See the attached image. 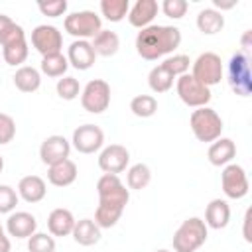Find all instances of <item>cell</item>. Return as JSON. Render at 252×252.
I'll list each match as a JSON object with an SVG mask.
<instances>
[{
  "mask_svg": "<svg viewBox=\"0 0 252 252\" xmlns=\"http://www.w3.org/2000/svg\"><path fill=\"white\" fill-rule=\"evenodd\" d=\"M213 4H215V10H219V12H222V10H230V8L236 6V2H220V0H215Z\"/></svg>",
  "mask_w": 252,
  "mask_h": 252,
  "instance_id": "42",
  "label": "cell"
},
{
  "mask_svg": "<svg viewBox=\"0 0 252 252\" xmlns=\"http://www.w3.org/2000/svg\"><path fill=\"white\" fill-rule=\"evenodd\" d=\"M0 236H4V228H2V224H0Z\"/></svg>",
  "mask_w": 252,
  "mask_h": 252,
  "instance_id": "47",
  "label": "cell"
},
{
  "mask_svg": "<svg viewBox=\"0 0 252 252\" xmlns=\"http://www.w3.org/2000/svg\"><path fill=\"white\" fill-rule=\"evenodd\" d=\"M159 8H161V12H163L167 18H171V20H181V18L187 14L189 4H187L185 0H163Z\"/></svg>",
  "mask_w": 252,
  "mask_h": 252,
  "instance_id": "37",
  "label": "cell"
},
{
  "mask_svg": "<svg viewBox=\"0 0 252 252\" xmlns=\"http://www.w3.org/2000/svg\"><path fill=\"white\" fill-rule=\"evenodd\" d=\"M75 222L77 220L69 209H53L47 217V228L51 236H69Z\"/></svg>",
  "mask_w": 252,
  "mask_h": 252,
  "instance_id": "23",
  "label": "cell"
},
{
  "mask_svg": "<svg viewBox=\"0 0 252 252\" xmlns=\"http://www.w3.org/2000/svg\"><path fill=\"white\" fill-rule=\"evenodd\" d=\"M173 75L159 63V65H156L152 71H150V75H148V85H150V89L154 91V93H167L171 87H173Z\"/></svg>",
  "mask_w": 252,
  "mask_h": 252,
  "instance_id": "29",
  "label": "cell"
},
{
  "mask_svg": "<svg viewBox=\"0 0 252 252\" xmlns=\"http://www.w3.org/2000/svg\"><path fill=\"white\" fill-rule=\"evenodd\" d=\"M248 222H250V209H248L246 215H244V240H246V242L252 240V238H250V232H248Z\"/></svg>",
  "mask_w": 252,
  "mask_h": 252,
  "instance_id": "43",
  "label": "cell"
},
{
  "mask_svg": "<svg viewBox=\"0 0 252 252\" xmlns=\"http://www.w3.org/2000/svg\"><path fill=\"white\" fill-rule=\"evenodd\" d=\"M207 236H209V228L205 220L199 217H189L173 232L171 244L175 252H197L207 242Z\"/></svg>",
  "mask_w": 252,
  "mask_h": 252,
  "instance_id": "3",
  "label": "cell"
},
{
  "mask_svg": "<svg viewBox=\"0 0 252 252\" xmlns=\"http://www.w3.org/2000/svg\"><path fill=\"white\" fill-rule=\"evenodd\" d=\"M226 79L230 89L240 94L248 96L252 93V73H250V57L242 51H236L226 65Z\"/></svg>",
  "mask_w": 252,
  "mask_h": 252,
  "instance_id": "5",
  "label": "cell"
},
{
  "mask_svg": "<svg viewBox=\"0 0 252 252\" xmlns=\"http://www.w3.org/2000/svg\"><path fill=\"white\" fill-rule=\"evenodd\" d=\"M220 185H222V193L228 199H242L248 195V189H250L248 175H246L244 167L238 163H228L222 167Z\"/></svg>",
  "mask_w": 252,
  "mask_h": 252,
  "instance_id": "10",
  "label": "cell"
},
{
  "mask_svg": "<svg viewBox=\"0 0 252 252\" xmlns=\"http://www.w3.org/2000/svg\"><path fill=\"white\" fill-rule=\"evenodd\" d=\"M10 248H12V244H10V238L4 234V236H0V252H10Z\"/></svg>",
  "mask_w": 252,
  "mask_h": 252,
  "instance_id": "44",
  "label": "cell"
},
{
  "mask_svg": "<svg viewBox=\"0 0 252 252\" xmlns=\"http://www.w3.org/2000/svg\"><path fill=\"white\" fill-rule=\"evenodd\" d=\"M0 55H2V51H0Z\"/></svg>",
  "mask_w": 252,
  "mask_h": 252,
  "instance_id": "48",
  "label": "cell"
},
{
  "mask_svg": "<svg viewBox=\"0 0 252 252\" xmlns=\"http://www.w3.org/2000/svg\"><path fill=\"white\" fill-rule=\"evenodd\" d=\"M77 163L73 159H63L47 167V181L55 187H67L77 179Z\"/></svg>",
  "mask_w": 252,
  "mask_h": 252,
  "instance_id": "20",
  "label": "cell"
},
{
  "mask_svg": "<svg viewBox=\"0 0 252 252\" xmlns=\"http://www.w3.org/2000/svg\"><path fill=\"white\" fill-rule=\"evenodd\" d=\"M69 154H71V142L59 134L47 136L39 146V158L47 167L63 159H69Z\"/></svg>",
  "mask_w": 252,
  "mask_h": 252,
  "instance_id": "14",
  "label": "cell"
},
{
  "mask_svg": "<svg viewBox=\"0 0 252 252\" xmlns=\"http://www.w3.org/2000/svg\"><path fill=\"white\" fill-rule=\"evenodd\" d=\"M63 28L75 39L89 41V37H94L102 30V20L93 10H79V12H71L69 16H65Z\"/></svg>",
  "mask_w": 252,
  "mask_h": 252,
  "instance_id": "6",
  "label": "cell"
},
{
  "mask_svg": "<svg viewBox=\"0 0 252 252\" xmlns=\"http://www.w3.org/2000/svg\"><path fill=\"white\" fill-rule=\"evenodd\" d=\"M16 136V122L10 114L0 112V146L10 144Z\"/></svg>",
  "mask_w": 252,
  "mask_h": 252,
  "instance_id": "38",
  "label": "cell"
},
{
  "mask_svg": "<svg viewBox=\"0 0 252 252\" xmlns=\"http://www.w3.org/2000/svg\"><path fill=\"white\" fill-rule=\"evenodd\" d=\"M181 43V30L175 26L152 24L138 32L136 51L146 61H156L163 55L173 53Z\"/></svg>",
  "mask_w": 252,
  "mask_h": 252,
  "instance_id": "2",
  "label": "cell"
},
{
  "mask_svg": "<svg viewBox=\"0 0 252 252\" xmlns=\"http://www.w3.org/2000/svg\"><path fill=\"white\" fill-rule=\"evenodd\" d=\"M189 126L199 142H215L222 134V118L211 106H201L191 112Z\"/></svg>",
  "mask_w": 252,
  "mask_h": 252,
  "instance_id": "4",
  "label": "cell"
},
{
  "mask_svg": "<svg viewBox=\"0 0 252 252\" xmlns=\"http://www.w3.org/2000/svg\"><path fill=\"white\" fill-rule=\"evenodd\" d=\"M191 67H193V77L201 83V85H205V87H213V85H219L220 81H222V77H224V65H222V59L217 55V53H213V51H205V53H201L193 63H191Z\"/></svg>",
  "mask_w": 252,
  "mask_h": 252,
  "instance_id": "8",
  "label": "cell"
},
{
  "mask_svg": "<svg viewBox=\"0 0 252 252\" xmlns=\"http://www.w3.org/2000/svg\"><path fill=\"white\" fill-rule=\"evenodd\" d=\"M41 73L47 75V77H65L67 69H69V61L63 53H53V55H45L41 57V65H39Z\"/></svg>",
  "mask_w": 252,
  "mask_h": 252,
  "instance_id": "28",
  "label": "cell"
},
{
  "mask_svg": "<svg viewBox=\"0 0 252 252\" xmlns=\"http://www.w3.org/2000/svg\"><path fill=\"white\" fill-rule=\"evenodd\" d=\"M130 2L128 0H100V14L108 22H122L128 16Z\"/></svg>",
  "mask_w": 252,
  "mask_h": 252,
  "instance_id": "31",
  "label": "cell"
},
{
  "mask_svg": "<svg viewBox=\"0 0 252 252\" xmlns=\"http://www.w3.org/2000/svg\"><path fill=\"white\" fill-rule=\"evenodd\" d=\"M12 79H14L16 89L22 91V93H35V91L39 89V85H41V75H39V71H37L35 67H32V65H22V67H18Z\"/></svg>",
  "mask_w": 252,
  "mask_h": 252,
  "instance_id": "25",
  "label": "cell"
},
{
  "mask_svg": "<svg viewBox=\"0 0 252 252\" xmlns=\"http://www.w3.org/2000/svg\"><path fill=\"white\" fill-rule=\"evenodd\" d=\"M175 91H177V96L181 98L183 104L191 106V108H201V106H207L213 98V93L209 87L201 85L193 75L185 73L181 77H177L175 81Z\"/></svg>",
  "mask_w": 252,
  "mask_h": 252,
  "instance_id": "7",
  "label": "cell"
},
{
  "mask_svg": "<svg viewBox=\"0 0 252 252\" xmlns=\"http://www.w3.org/2000/svg\"><path fill=\"white\" fill-rule=\"evenodd\" d=\"M130 110L138 118H150L158 112V100L152 94H138L130 100Z\"/></svg>",
  "mask_w": 252,
  "mask_h": 252,
  "instance_id": "32",
  "label": "cell"
},
{
  "mask_svg": "<svg viewBox=\"0 0 252 252\" xmlns=\"http://www.w3.org/2000/svg\"><path fill=\"white\" fill-rule=\"evenodd\" d=\"M67 61L71 67L79 69V71H87L94 65L96 61V53L91 45V41L87 39H75L69 47H67Z\"/></svg>",
  "mask_w": 252,
  "mask_h": 252,
  "instance_id": "15",
  "label": "cell"
},
{
  "mask_svg": "<svg viewBox=\"0 0 252 252\" xmlns=\"http://www.w3.org/2000/svg\"><path fill=\"white\" fill-rule=\"evenodd\" d=\"M28 53H30V47H28V39H26V32L18 33L16 37H12L10 41H6L2 45V59L16 67V65H22L26 59H28Z\"/></svg>",
  "mask_w": 252,
  "mask_h": 252,
  "instance_id": "19",
  "label": "cell"
},
{
  "mask_svg": "<svg viewBox=\"0 0 252 252\" xmlns=\"http://www.w3.org/2000/svg\"><path fill=\"white\" fill-rule=\"evenodd\" d=\"M71 236L81 246H93L100 240L102 234H100V226L93 219H81V220L75 222Z\"/></svg>",
  "mask_w": 252,
  "mask_h": 252,
  "instance_id": "24",
  "label": "cell"
},
{
  "mask_svg": "<svg viewBox=\"0 0 252 252\" xmlns=\"http://www.w3.org/2000/svg\"><path fill=\"white\" fill-rule=\"evenodd\" d=\"M81 104L91 114H100L110 104V85L102 79H93L81 91Z\"/></svg>",
  "mask_w": 252,
  "mask_h": 252,
  "instance_id": "9",
  "label": "cell"
},
{
  "mask_svg": "<svg viewBox=\"0 0 252 252\" xmlns=\"http://www.w3.org/2000/svg\"><path fill=\"white\" fill-rule=\"evenodd\" d=\"M6 230L10 236L16 238H30L33 232H37V220L32 213L26 211H16L10 213L6 219Z\"/></svg>",
  "mask_w": 252,
  "mask_h": 252,
  "instance_id": "16",
  "label": "cell"
},
{
  "mask_svg": "<svg viewBox=\"0 0 252 252\" xmlns=\"http://www.w3.org/2000/svg\"><path fill=\"white\" fill-rule=\"evenodd\" d=\"M197 28L205 35H215L224 28V16L222 12L215 8H203L197 14Z\"/></svg>",
  "mask_w": 252,
  "mask_h": 252,
  "instance_id": "26",
  "label": "cell"
},
{
  "mask_svg": "<svg viewBox=\"0 0 252 252\" xmlns=\"http://www.w3.org/2000/svg\"><path fill=\"white\" fill-rule=\"evenodd\" d=\"M96 193H98V207L94 211L93 220L100 228H112L120 220L130 201V191L126 189V185L120 181L118 175L104 173L96 181Z\"/></svg>",
  "mask_w": 252,
  "mask_h": 252,
  "instance_id": "1",
  "label": "cell"
},
{
  "mask_svg": "<svg viewBox=\"0 0 252 252\" xmlns=\"http://www.w3.org/2000/svg\"><path fill=\"white\" fill-rule=\"evenodd\" d=\"M156 252H171V250H165V248H159V250H156Z\"/></svg>",
  "mask_w": 252,
  "mask_h": 252,
  "instance_id": "46",
  "label": "cell"
},
{
  "mask_svg": "<svg viewBox=\"0 0 252 252\" xmlns=\"http://www.w3.org/2000/svg\"><path fill=\"white\" fill-rule=\"evenodd\" d=\"M37 10L43 16L49 18H59L67 12V2L65 0H51V2H37Z\"/></svg>",
  "mask_w": 252,
  "mask_h": 252,
  "instance_id": "39",
  "label": "cell"
},
{
  "mask_svg": "<svg viewBox=\"0 0 252 252\" xmlns=\"http://www.w3.org/2000/svg\"><path fill=\"white\" fill-rule=\"evenodd\" d=\"M158 10H159V6L156 0H138L134 6H130L126 18H128L130 26L144 30V28L152 26L154 18L158 16Z\"/></svg>",
  "mask_w": 252,
  "mask_h": 252,
  "instance_id": "17",
  "label": "cell"
},
{
  "mask_svg": "<svg viewBox=\"0 0 252 252\" xmlns=\"http://www.w3.org/2000/svg\"><path fill=\"white\" fill-rule=\"evenodd\" d=\"M91 45H93V49H94L96 55H100V57H112V55H116V51L120 47V37H118L116 32L100 30L93 37Z\"/></svg>",
  "mask_w": 252,
  "mask_h": 252,
  "instance_id": "27",
  "label": "cell"
},
{
  "mask_svg": "<svg viewBox=\"0 0 252 252\" xmlns=\"http://www.w3.org/2000/svg\"><path fill=\"white\" fill-rule=\"evenodd\" d=\"M2 169H4V158L0 156V173H2Z\"/></svg>",
  "mask_w": 252,
  "mask_h": 252,
  "instance_id": "45",
  "label": "cell"
},
{
  "mask_svg": "<svg viewBox=\"0 0 252 252\" xmlns=\"http://www.w3.org/2000/svg\"><path fill=\"white\" fill-rule=\"evenodd\" d=\"M230 220V207L224 199H213L205 209V224L207 228L220 230Z\"/></svg>",
  "mask_w": 252,
  "mask_h": 252,
  "instance_id": "22",
  "label": "cell"
},
{
  "mask_svg": "<svg viewBox=\"0 0 252 252\" xmlns=\"http://www.w3.org/2000/svg\"><path fill=\"white\" fill-rule=\"evenodd\" d=\"M18 191L10 185H0V215H10L14 213L18 205Z\"/></svg>",
  "mask_w": 252,
  "mask_h": 252,
  "instance_id": "36",
  "label": "cell"
},
{
  "mask_svg": "<svg viewBox=\"0 0 252 252\" xmlns=\"http://www.w3.org/2000/svg\"><path fill=\"white\" fill-rule=\"evenodd\" d=\"M250 35H252V32L250 30H246L244 32V35H242V53H246L248 55V51H250Z\"/></svg>",
  "mask_w": 252,
  "mask_h": 252,
  "instance_id": "41",
  "label": "cell"
},
{
  "mask_svg": "<svg viewBox=\"0 0 252 252\" xmlns=\"http://www.w3.org/2000/svg\"><path fill=\"white\" fill-rule=\"evenodd\" d=\"M30 252H55V238L47 232H33L28 238Z\"/></svg>",
  "mask_w": 252,
  "mask_h": 252,
  "instance_id": "34",
  "label": "cell"
},
{
  "mask_svg": "<svg viewBox=\"0 0 252 252\" xmlns=\"http://www.w3.org/2000/svg\"><path fill=\"white\" fill-rule=\"evenodd\" d=\"M47 193V185L39 175H26L18 183V197L26 203H39Z\"/></svg>",
  "mask_w": 252,
  "mask_h": 252,
  "instance_id": "21",
  "label": "cell"
},
{
  "mask_svg": "<svg viewBox=\"0 0 252 252\" xmlns=\"http://www.w3.org/2000/svg\"><path fill=\"white\" fill-rule=\"evenodd\" d=\"M14 24H16V22H14L10 16L0 14V39H2V37H4L12 28H14Z\"/></svg>",
  "mask_w": 252,
  "mask_h": 252,
  "instance_id": "40",
  "label": "cell"
},
{
  "mask_svg": "<svg viewBox=\"0 0 252 252\" xmlns=\"http://www.w3.org/2000/svg\"><path fill=\"white\" fill-rule=\"evenodd\" d=\"M152 181V171L146 163H134L132 167H128L126 171V183L128 189H146Z\"/></svg>",
  "mask_w": 252,
  "mask_h": 252,
  "instance_id": "30",
  "label": "cell"
},
{
  "mask_svg": "<svg viewBox=\"0 0 252 252\" xmlns=\"http://www.w3.org/2000/svg\"><path fill=\"white\" fill-rule=\"evenodd\" d=\"M55 91H57L59 98H63V100H75L81 94V85H79V81L75 77L65 75V77H61L57 81Z\"/></svg>",
  "mask_w": 252,
  "mask_h": 252,
  "instance_id": "33",
  "label": "cell"
},
{
  "mask_svg": "<svg viewBox=\"0 0 252 252\" xmlns=\"http://www.w3.org/2000/svg\"><path fill=\"white\" fill-rule=\"evenodd\" d=\"M73 148L79 154H94L102 148L104 144V132L96 126V124H83L77 126L73 130V138H71Z\"/></svg>",
  "mask_w": 252,
  "mask_h": 252,
  "instance_id": "12",
  "label": "cell"
},
{
  "mask_svg": "<svg viewBox=\"0 0 252 252\" xmlns=\"http://www.w3.org/2000/svg\"><path fill=\"white\" fill-rule=\"evenodd\" d=\"M32 45L37 53H41V57L45 55H53V53H61L63 47V35L55 26H35L32 30Z\"/></svg>",
  "mask_w": 252,
  "mask_h": 252,
  "instance_id": "11",
  "label": "cell"
},
{
  "mask_svg": "<svg viewBox=\"0 0 252 252\" xmlns=\"http://www.w3.org/2000/svg\"><path fill=\"white\" fill-rule=\"evenodd\" d=\"M161 65H163L173 77H181V75H185V73L189 71L191 59H189L187 55H183V53H175V55H169Z\"/></svg>",
  "mask_w": 252,
  "mask_h": 252,
  "instance_id": "35",
  "label": "cell"
},
{
  "mask_svg": "<svg viewBox=\"0 0 252 252\" xmlns=\"http://www.w3.org/2000/svg\"><path fill=\"white\" fill-rule=\"evenodd\" d=\"M236 156V144L230 138H219L215 142H211L209 150H207V158L211 161V165L217 167H224L228 163H232Z\"/></svg>",
  "mask_w": 252,
  "mask_h": 252,
  "instance_id": "18",
  "label": "cell"
},
{
  "mask_svg": "<svg viewBox=\"0 0 252 252\" xmlns=\"http://www.w3.org/2000/svg\"><path fill=\"white\" fill-rule=\"evenodd\" d=\"M128 163H130V152L122 144H110V146L102 148V152L98 154V167L104 173L118 175V173L126 171Z\"/></svg>",
  "mask_w": 252,
  "mask_h": 252,
  "instance_id": "13",
  "label": "cell"
}]
</instances>
